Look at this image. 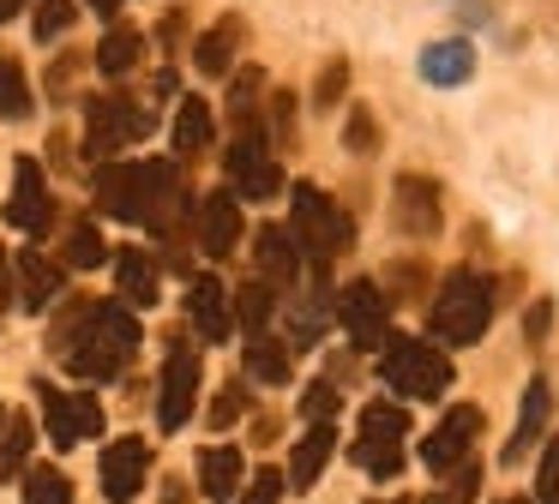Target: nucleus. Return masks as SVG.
<instances>
[{
    "mask_svg": "<svg viewBox=\"0 0 559 504\" xmlns=\"http://www.w3.org/2000/svg\"><path fill=\"white\" fill-rule=\"evenodd\" d=\"M49 348L67 360L73 379H121L127 360L139 355V319L121 307V300H91V307H73L61 324H55Z\"/></svg>",
    "mask_w": 559,
    "mask_h": 504,
    "instance_id": "f257e3e1",
    "label": "nucleus"
},
{
    "mask_svg": "<svg viewBox=\"0 0 559 504\" xmlns=\"http://www.w3.org/2000/svg\"><path fill=\"white\" fill-rule=\"evenodd\" d=\"M181 175L175 163H109L97 168V211H109L115 223H145L163 240H175L181 223Z\"/></svg>",
    "mask_w": 559,
    "mask_h": 504,
    "instance_id": "f03ea898",
    "label": "nucleus"
},
{
    "mask_svg": "<svg viewBox=\"0 0 559 504\" xmlns=\"http://www.w3.org/2000/svg\"><path fill=\"white\" fill-rule=\"evenodd\" d=\"M493 324V283L481 271H451L433 295V336L451 348H469Z\"/></svg>",
    "mask_w": 559,
    "mask_h": 504,
    "instance_id": "7ed1b4c3",
    "label": "nucleus"
},
{
    "mask_svg": "<svg viewBox=\"0 0 559 504\" xmlns=\"http://www.w3.org/2000/svg\"><path fill=\"white\" fill-rule=\"evenodd\" d=\"M289 240H295V252L301 259H313V271H325L337 252H349L355 247V223L343 216V204L331 199V192H319V187H295V216H289Z\"/></svg>",
    "mask_w": 559,
    "mask_h": 504,
    "instance_id": "20e7f679",
    "label": "nucleus"
},
{
    "mask_svg": "<svg viewBox=\"0 0 559 504\" xmlns=\"http://www.w3.org/2000/svg\"><path fill=\"white\" fill-rule=\"evenodd\" d=\"M379 379L391 384L409 403H439L451 391V360L439 343H415V336H385V360H379Z\"/></svg>",
    "mask_w": 559,
    "mask_h": 504,
    "instance_id": "39448f33",
    "label": "nucleus"
},
{
    "mask_svg": "<svg viewBox=\"0 0 559 504\" xmlns=\"http://www.w3.org/2000/svg\"><path fill=\"white\" fill-rule=\"evenodd\" d=\"M403 439H409V420L391 403H367L361 408V439H355V463L373 480H397L403 475Z\"/></svg>",
    "mask_w": 559,
    "mask_h": 504,
    "instance_id": "423d86ee",
    "label": "nucleus"
},
{
    "mask_svg": "<svg viewBox=\"0 0 559 504\" xmlns=\"http://www.w3.org/2000/svg\"><path fill=\"white\" fill-rule=\"evenodd\" d=\"M151 132V115L127 96H91L85 103V151L91 156H109V151H127L133 139Z\"/></svg>",
    "mask_w": 559,
    "mask_h": 504,
    "instance_id": "0eeeda50",
    "label": "nucleus"
},
{
    "mask_svg": "<svg viewBox=\"0 0 559 504\" xmlns=\"http://www.w3.org/2000/svg\"><path fill=\"white\" fill-rule=\"evenodd\" d=\"M37 403H43V427H49V444L73 451V444L97 439L103 432V408L91 391H55V384H37Z\"/></svg>",
    "mask_w": 559,
    "mask_h": 504,
    "instance_id": "6e6552de",
    "label": "nucleus"
},
{
    "mask_svg": "<svg viewBox=\"0 0 559 504\" xmlns=\"http://www.w3.org/2000/svg\"><path fill=\"white\" fill-rule=\"evenodd\" d=\"M223 175H229V192L235 199H277L283 192V168L271 156V144L259 132H241L223 156Z\"/></svg>",
    "mask_w": 559,
    "mask_h": 504,
    "instance_id": "1a4fd4ad",
    "label": "nucleus"
},
{
    "mask_svg": "<svg viewBox=\"0 0 559 504\" xmlns=\"http://www.w3.org/2000/svg\"><path fill=\"white\" fill-rule=\"evenodd\" d=\"M193 403H199V348L175 343L169 360H163V384H157V427L181 432L193 420Z\"/></svg>",
    "mask_w": 559,
    "mask_h": 504,
    "instance_id": "9d476101",
    "label": "nucleus"
},
{
    "mask_svg": "<svg viewBox=\"0 0 559 504\" xmlns=\"http://www.w3.org/2000/svg\"><path fill=\"white\" fill-rule=\"evenodd\" d=\"M337 319H343V331H349L361 348H385V336H391V295L361 276V283H349L337 295Z\"/></svg>",
    "mask_w": 559,
    "mask_h": 504,
    "instance_id": "9b49d317",
    "label": "nucleus"
},
{
    "mask_svg": "<svg viewBox=\"0 0 559 504\" xmlns=\"http://www.w3.org/2000/svg\"><path fill=\"white\" fill-rule=\"evenodd\" d=\"M7 223H13L19 235H43V228L55 223L49 180H43V168L31 163V156H19V163H13V199H7Z\"/></svg>",
    "mask_w": 559,
    "mask_h": 504,
    "instance_id": "f8f14e48",
    "label": "nucleus"
},
{
    "mask_svg": "<svg viewBox=\"0 0 559 504\" xmlns=\"http://www.w3.org/2000/svg\"><path fill=\"white\" fill-rule=\"evenodd\" d=\"M475 432H481V408H451V415L421 439V463H427V468H439V475L463 468V463H469Z\"/></svg>",
    "mask_w": 559,
    "mask_h": 504,
    "instance_id": "ddd939ff",
    "label": "nucleus"
},
{
    "mask_svg": "<svg viewBox=\"0 0 559 504\" xmlns=\"http://www.w3.org/2000/svg\"><path fill=\"white\" fill-rule=\"evenodd\" d=\"M193 240L211 259H229L235 240H241V199H235V192H205V199L193 204Z\"/></svg>",
    "mask_w": 559,
    "mask_h": 504,
    "instance_id": "4468645a",
    "label": "nucleus"
},
{
    "mask_svg": "<svg viewBox=\"0 0 559 504\" xmlns=\"http://www.w3.org/2000/svg\"><path fill=\"white\" fill-rule=\"evenodd\" d=\"M391 216H397L403 235H439V187L427 175H397L391 187Z\"/></svg>",
    "mask_w": 559,
    "mask_h": 504,
    "instance_id": "2eb2a0df",
    "label": "nucleus"
},
{
    "mask_svg": "<svg viewBox=\"0 0 559 504\" xmlns=\"http://www.w3.org/2000/svg\"><path fill=\"white\" fill-rule=\"evenodd\" d=\"M145 468H151L145 439H115L109 451H103V492H109L115 504L139 499V487H145Z\"/></svg>",
    "mask_w": 559,
    "mask_h": 504,
    "instance_id": "dca6fc26",
    "label": "nucleus"
},
{
    "mask_svg": "<svg viewBox=\"0 0 559 504\" xmlns=\"http://www.w3.org/2000/svg\"><path fill=\"white\" fill-rule=\"evenodd\" d=\"M187 319H193V331L205 336V343H223V336L235 331L229 288H223L217 276H193V288H187Z\"/></svg>",
    "mask_w": 559,
    "mask_h": 504,
    "instance_id": "f3484780",
    "label": "nucleus"
},
{
    "mask_svg": "<svg viewBox=\"0 0 559 504\" xmlns=\"http://www.w3.org/2000/svg\"><path fill=\"white\" fill-rule=\"evenodd\" d=\"M13 271H19V307H25V312H49L55 295H61V283H67L61 264L43 259L37 247H25V252L13 259Z\"/></svg>",
    "mask_w": 559,
    "mask_h": 504,
    "instance_id": "a211bd4d",
    "label": "nucleus"
},
{
    "mask_svg": "<svg viewBox=\"0 0 559 504\" xmlns=\"http://www.w3.org/2000/svg\"><path fill=\"white\" fill-rule=\"evenodd\" d=\"M115 288H121V307H157L163 300V276H157V259L145 247H127L115 259Z\"/></svg>",
    "mask_w": 559,
    "mask_h": 504,
    "instance_id": "6ab92c4d",
    "label": "nucleus"
},
{
    "mask_svg": "<svg viewBox=\"0 0 559 504\" xmlns=\"http://www.w3.org/2000/svg\"><path fill=\"white\" fill-rule=\"evenodd\" d=\"M547 403H554V384H547V379H530L523 408H518V427H511V444H506V468L523 463V456L535 451V439H542V427H547Z\"/></svg>",
    "mask_w": 559,
    "mask_h": 504,
    "instance_id": "aec40b11",
    "label": "nucleus"
},
{
    "mask_svg": "<svg viewBox=\"0 0 559 504\" xmlns=\"http://www.w3.org/2000/svg\"><path fill=\"white\" fill-rule=\"evenodd\" d=\"M199 492H205L211 504H229L235 492H241V451H235V444L199 451Z\"/></svg>",
    "mask_w": 559,
    "mask_h": 504,
    "instance_id": "412c9836",
    "label": "nucleus"
},
{
    "mask_svg": "<svg viewBox=\"0 0 559 504\" xmlns=\"http://www.w3.org/2000/svg\"><path fill=\"white\" fill-rule=\"evenodd\" d=\"M253 259H259V276H271V288L295 283V271H301V252H295L289 228H277V223H265L253 235Z\"/></svg>",
    "mask_w": 559,
    "mask_h": 504,
    "instance_id": "4be33fe9",
    "label": "nucleus"
},
{
    "mask_svg": "<svg viewBox=\"0 0 559 504\" xmlns=\"http://www.w3.org/2000/svg\"><path fill=\"white\" fill-rule=\"evenodd\" d=\"M331 451H337V432H331V427H313V432H307V439L295 444V456H289V487H295V492L319 487V475H325Z\"/></svg>",
    "mask_w": 559,
    "mask_h": 504,
    "instance_id": "5701e85b",
    "label": "nucleus"
},
{
    "mask_svg": "<svg viewBox=\"0 0 559 504\" xmlns=\"http://www.w3.org/2000/svg\"><path fill=\"white\" fill-rule=\"evenodd\" d=\"M475 72V48L463 43V36H445V43H433L421 55V79L427 84H463Z\"/></svg>",
    "mask_w": 559,
    "mask_h": 504,
    "instance_id": "b1692460",
    "label": "nucleus"
},
{
    "mask_svg": "<svg viewBox=\"0 0 559 504\" xmlns=\"http://www.w3.org/2000/svg\"><path fill=\"white\" fill-rule=\"evenodd\" d=\"M139 55H145V36H139L133 24H115V31L97 43V72H109V79H127V72L139 67Z\"/></svg>",
    "mask_w": 559,
    "mask_h": 504,
    "instance_id": "393cba45",
    "label": "nucleus"
},
{
    "mask_svg": "<svg viewBox=\"0 0 559 504\" xmlns=\"http://www.w3.org/2000/svg\"><path fill=\"white\" fill-rule=\"evenodd\" d=\"M235 43H241V19H223L217 31H205L199 48H193L199 72H205V79H223V72L235 67Z\"/></svg>",
    "mask_w": 559,
    "mask_h": 504,
    "instance_id": "a878e982",
    "label": "nucleus"
},
{
    "mask_svg": "<svg viewBox=\"0 0 559 504\" xmlns=\"http://www.w3.org/2000/svg\"><path fill=\"white\" fill-rule=\"evenodd\" d=\"M211 144V108L205 96H181L175 108V156H199Z\"/></svg>",
    "mask_w": 559,
    "mask_h": 504,
    "instance_id": "bb28decb",
    "label": "nucleus"
},
{
    "mask_svg": "<svg viewBox=\"0 0 559 504\" xmlns=\"http://www.w3.org/2000/svg\"><path fill=\"white\" fill-rule=\"evenodd\" d=\"M229 307H235V324H241L247 336H265L271 331V312H277V295H271V283H241Z\"/></svg>",
    "mask_w": 559,
    "mask_h": 504,
    "instance_id": "cd10ccee",
    "label": "nucleus"
},
{
    "mask_svg": "<svg viewBox=\"0 0 559 504\" xmlns=\"http://www.w3.org/2000/svg\"><path fill=\"white\" fill-rule=\"evenodd\" d=\"M247 372H253L259 384H289V343H277V336H253L247 343Z\"/></svg>",
    "mask_w": 559,
    "mask_h": 504,
    "instance_id": "c85d7f7f",
    "label": "nucleus"
},
{
    "mask_svg": "<svg viewBox=\"0 0 559 504\" xmlns=\"http://www.w3.org/2000/svg\"><path fill=\"white\" fill-rule=\"evenodd\" d=\"M31 456V415H7V427H0V487L25 468Z\"/></svg>",
    "mask_w": 559,
    "mask_h": 504,
    "instance_id": "c756f323",
    "label": "nucleus"
},
{
    "mask_svg": "<svg viewBox=\"0 0 559 504\" xmlns=\"http://www.w3.org/2000/svg\"><path fill=\"white\" fill-rule=\"evenodd\" d=\"M25 115H31V84L13 55H0V120H25Z\"/></svg>",
    "mask_w": 559,
    "mask_h": 504,
    "instance_id": "7c9ffc66",
    "label": "nucleus"
},
{
    "mask_svg": "<svg viewBox=\"0 0 559 504\" xmlns=\"http://www.w3.org/2000/svg\"><path fill=\"white\" fill-rule=\"evenodd\" d=\"M19 504H73V480H67L61 468H31Z\"/></svg>",
    "mask_w": 559,
    "mask_h": 504,
    "instance_id": "2f4dec72",
    "label": "nucleus"
},
{
    "mask_svg": "<svg viewBox=\"0 0 559 504\" xmlns=\"http://www.w3.org/2000/svg\"><path fill=\"white\" fill-rule=\"evenodd\" d=\"M103 259H109V247H103L97 223H73V228H67V264H73V271H97Z\"/></svg>",
    "mask_w": 559,
    "mask_h": 504,
    "instance_id": "473e14b6",
    "label": "nucleus"
},
{
    "mask_svg": "<svg viewBox=\"0 0 559 504\" xmlns=\"http://www.w3.org/2000/svg\"><path fill=\"white\" fill-rule=\"evenodd\" d=\"M259 72H241V79H235V91H229V115H235V127L241 132H253V108H259Z\"/></svg>",
    "mask_w": 559,
    "mask_h": 504,
    "instance_id": "72a5a7b5",
    "label": "nucleus"
},
{
    "mask_svg": "<svg viewBox=\"0 0 559 504\" xmlns=\"http://www.w3.org/2000/svg\"><path fill=\"white\" fill-rule=\"evenodd\" d=\"M337 403H343V396L331 391V384H307V391H301V415L313 420V427H331V415H337Z\"/></svg>",
    "mask_w": 559,
    "mask_h": 504,
    "instance_id": "f704fd0d",
    "label": "nucleus"
},
{
    "mask_svg": "<svg viewBox=\"0 0 559 504\" xmlns=\"http://www.w3.org/2000/svg\"><path fill=\"white\" fill-rule=\"evenodd\" d=\"M73 0H37V36L43 43H55V36L67 31V24H73Z\"/></svg>",
    "mask_w": 559,
    "mask_h": 504,
    "instance_id": "c9c22d12",
    "label": "nucleus"
},
{
    "mask_svg": "<svg viewBox=\"0 0 559 504\" xmlns=\"http://www.w3.org/2000/svg\"><path fill=\"white\" fill-rule=\"evenodd\" d=\"M535 504H559V439L542 451V468H535Z\"/></svg>",
    "mask_w": 559,
    "mask_h": 504,
    "instance_id": "e433bc0d",
    "label": "nucleus"
},
{
    "mask_svg": "<svg viewBox=\"0 0 559 504\" xmlns=\"http://www.w3.org/2000/svg\"><path fill=\"white\" fill-rule=\"evenodd\" d=\"M475 487H481V468L463 463L457 475L445 480V492H439V499H427V504H469V499H475Z\"/></svg>",
    "mask_w": 559,
    "mask_h": 504,
    "instance_id": "4c0bfd02",
    "label": "nucleus"
},
{
    "mask_svg": "<svg viewBox=\"0 0 559 504\" xmlns=\"http://www.w3.org/2000/svg\"><path fill=\"white\" fill-rule=\"evenodd\" d=\"M343 84H349V60H331L325 79L313 84V103H319V108H337V103H343Z\"/></svg>",
    "mask_w": 559,
    "mask_h": 504,
    "instance_id": "58836bf2",
    "label": "nucleus"
},
{
    "mask_svg": "<svg viewBox=\"0 0 559 504\" xmlns=\"http://www.w3.org/2000/svg\"><path fill=\"white\" fill-rule=\"evenodd\" d=\"M241 504H283V475H277V468H259V475L247 480Z\"/></svg>",
    "mask_w": 559,
    "mask_h": 504,
    "instance_id": "ea45409f",
    "label": "nucleus"
},
{
    "mask_svg": "<svg viewBox=\"0 0 559 504\" xmlns=\"http://www.w3.org/2000/svg\"><path fill=\"white\" fill-rule=\"evenodd\" d=\"M343 144H349L355 156H373V144H379V127L367 120V108H355V115H349V132H343Z\"/></svg>",
    "mask_w": 559,
    "mask_h": 504,
    "instance_id": "a19ab883",
    "label": "nucleus"
},
{
    "mask_svg": "<svg viewBox=\"0 0 559 504\" xmlns=\"http://www.w3.org/2000/svg\"><path fill=\"white\" fill-rule=\"evenodd\" d=\"M241 408H247V391H241V384H229V391H223L217 403H211V420H217V427H229V420L241 415Z\"/></svg>",
    "mask_w": 559,
    "mask_h": 504,
    "instance_id": "79ce46f5",
    "label": "nucleus"
},
{
    "mask_svg": "<svg viewBox=\"0 0 559 504\" xmlns=\"http://www.w3.org/2000/svg\"><path fill=\"white\" fill-rule=\"evenodd\" d=\"M547 324H554V307H547V300H535V307H530V319H523L530 343H542V336H547Z\"/></svg>",
    "mask_w": 559,
    "mask_h": 504,
    "instance_id": "37998d69",
    "label": "nucleus"
},
{
    "mask_svg": "<svg viewBox=\"0 0 559 504\" xmlns=\"http://www.w3.org/2000/svg\"><path fill=\"white\" fill-rule=\"evenodd\" d=\"M85 7H91V12H103V19H115V12L127 7V0H85Z\"/></svg>",
    "mask_w": 559,
    "mask_h": 504,
    "instance_id": "c03bdc74",
    "label": "nucleus"
},
{
    "mask_svg": "<svg viewBox=\"0 0 559 504\" xmlns=\"http://www.w3.org/2000/svg\"><path fill=\"white\" fill-rule=\"evenodd\" d=\"M13 300V283H7V259H0V307Z\"/></svg>",
    "mask_w": 559,
    "mask_h": 504,
    "instance_id": "a18cd8bd",
    "label": "nucleus"
},
{
    "mask_svg": "<svg viewBox=\"0 0 559 504\" xmlns=\"http://www.w3.org/2000/svg\"><path fill=\"white\" fill-rule=\"evenodd\" d=\"M19 7H25V0H0V24L13 19V12H19Z\"/></svg>",
    "mask_w": 559,
    "mask_h": 504,
    "instance_id": "49530a36",
    "label": "nucleus"
},
{
    "mask_svg": "<svg viewBox=\"0 0 559 504\" xmlns=\"http://www.w3.org/2000/svg\"><path fill=\"white\" fill-rule=\"evenodd\" d=\"M0 427H7V415H0Z\"/></svg>",
    "mask_w": 559,
    "mask_h": 504,
    "instance_id": "de8ad7c7",
    "label": "nucleus"
},
{
    "mask_svg": "<svg viewBox=\"0 0 559 504\" xmlns=\"http://www.w3.org/2000/svg\"><path fill=\"white\" fill-rule=\"evenodd\" d=\"M506 504H518V499H506Z\"/></svg>",
    "mask_w": 559,
    "mask_h": 504,
    "instance_id": "09e8293b",
    "label": "nucleus"
}]
</instances>
